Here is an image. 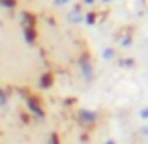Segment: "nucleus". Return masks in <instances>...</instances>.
<instances>
[{"mask_svg": "<svg viewBox=\"0 0 148 144\" xmlns=\"http://www.w3.org/2000/svg\"><path fill=\"white\" fill-rule=\"evenodd\" d=\"M0 6H4V8H13L15 6V0H0Z\"/></svg>", "mask_w": 148, "mask_h": 144, "instance_id": "obj_1", "label": "nucleus"}]
</instances>
